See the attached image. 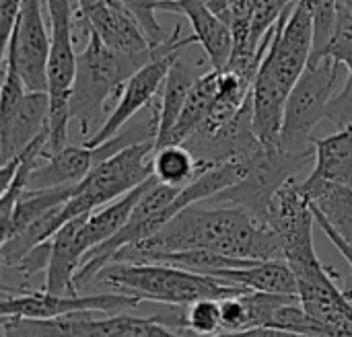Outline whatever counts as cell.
<instances>
[{"label": "cell", "mask_w": 352, "mask_h": 337, "mask_svg": "<svg viewBox=\"0 0 352 337\" xmlns=\"http://www.w3.org/2000/svg\"><path fill=\"white\" fill-rule=\"evenodd\" d=\"M194 249L237 259H285L283 243L268 222L239 206L200 202L177 212L153 237L120 249L111 262L148 264L161 253Z\"/></svg>", "instance_id": "cell-1"}, {"label": "cell", "mask_w": 352, "mask_h": 337, "mask_svg": "<svg viewBox=\"0 0 352 337\" xmlns=\"http://www.w3.org/2000/svg\"><path fill=\"white\" fill-rule=\"evenodd\" d=\"M157 54V49H155ZM128 56L107 47L95 33H89L78 51L76 76L70 95V117L78 121L82 142L91 140L105 124L128 82V78L155 58Z\"/></svg>", "instance_id": "cell-2"}, {"label": "cell", "mask_w": 352, "mask_h": 337, "mask_svg": "<svg viewBox=\"0 0 352 337\" xmlns=\"http://www.w3.org/2000/svg\"><path fill=\"white\" fill-rule=\"evenodd\" d=\"M89 286H101L109 292L136 297L140 301L188 307L202 299H229L241 297L250 290L229 286L212 276L188 272L167 264H126L111 262L97 272Z\"/></svg>", "instance_id": "cell-3"}, {"label": "cell", "mask_w": 352, "mask_h": 337, "mask_svg": "<svg viewBox=\"0 0 352 337\" xmlns=\"http://www.w3.org/2000/svg\"><path fill=\"white\" fill-rule=\"evenodd\" d=\"M346 68L330 58L307 66L285 105L280 148L293 156H316L314 132L328 115L332 97Z\"/></svg>", "instance_id": "cell-4"}, {"label": "cell", "mask_w": 352, "mask_h": 337, "mask_svg": "<svg viewBox=\"0 0 352 337\" xmlns=\"http://www.w3.org/2000/svg\"><path fill=\"white\" fill-rule=\"evenodd\" d=\"M155 140H146L132 144L97 163L89 171V175L76 185L72 198L64 204L66 222L80 214H89L97 208L111 204L113 200L126 196L128 191L155 177Z\"/></svg>", "instance_id": "cell-5"}, {"label": "cell", "mask_w": 352, "mask_h": 337, "mask_svg": "<svg viewBox=\"0 0 352 337\" xmlns=\"http://www.w3.org/2000/svg\"><path fill=\"white\" fill-rule=\"evenodd\" d=\"M47 16L52 27V47L47 62V95H50V152L66 146L70 124V95L76 76V35L74 6L70 0H50Z\"/></svg>", "instance_id": "cell-6"}, {"label": "cell", "mask_w": 352, "mask_h": 337, "mask_svg": "<svg viewBox=\"0 0 352 337\" xmlns=\"http://www.w3.org/2000/svg\"><path fill=\"white\" fill-rule=\"evenodd\" d=\"M142 301L120 292L101 294H50L45 290L14 288L2 290V317H25V319H58L66 315L93 313V315H116L132 311Z\"/></svg>", "instance_id": "cell-7"}, {"label": "cell", "mask_w": 352, "mask_h": 337, "mask_svg": "<svg viewBox=\"0 0 352 337\" xmlns=\"http://www.w3.org/2000/svg\"><path fill=\"white\" fill-rule=\"evenodd\" d=\"M45 12L47 0H23L12 33L4 41V62L16 68L29 93H47L52 27Z\"/></svg>", "instance_id": "cell-8"}, {"label": "cell", "mask_w": 352, "mask_h": 337, "mask_svg": "<svg viewBox=\"0 0 352 337\" xmlns=\"http://www.w3.org/2000/svg\"><path fill=\"white\" fill-rule=\"evenodd\" d=\"M311 51L314 23L305 6L297 0V4L276 25L258 74L272 80L283 91L291 93L301 74L307 70Z\"/></svg>", "instance_id": "cell-9"}, {"label": "cell", "mask_w": 352, "mask_h": 337, "mask_svg": "<svg viewBox=\"0 0 352 337\" xmlns=\"http://www.w3.org/2000/svg\"><path fill=\"white\" fill-rule=\"evenodd\" d=\"M95 33L107 47L128 56L155 54L144 31L120 0H97L74 8V35Z\"/></svg>", "instance_id": "cell-10"}, {"label": "cell", "mask_w": 352, "mask_h": 337, "mask_svg": "<svg viewBox=\"0 0 352 337\" xmlns=\"http://www.w3.org/2000/svg\"><path fill=\"white\" fill-rule=\"evenodd\" d=\"M50 128V95L27 93L21 105L0 119V165L23 152Z\"/></svg>", "instance_id": "cell-11"}, {"label": "cell", "mask_w": 352, "mask_h": 337, "mask_svg": "<svg viewBox=\"0 0 352 337\" xmlns=\"http://www.w3.org/2000/svg\"><path fill=\"white\" fill-rule=\"evenodd\" d=\"M91 214V212H89ZM89 214H80L68 220L54 237H52V253L45 270V286L43 290L50 294H76L74 276L85 257V249L80 245V229Z\"/></svg>", "instance_id": "cell-12"}, {"label": "cell", "mask_w": 352, "mask_h": 337, "mask_svg": "<svg viewBox=\"0 0 352 337\" xmlns=\"http://www.w3.org/2000/svg\"><path fill=\"white\" fill-rule=\"evenodd\" d=\"M175 14L190 21L192 33L202 45L210 68L223 70L233 56V31L229 23L212 12L202 0H175Z\"/></svg>", "instance_id": "cell-13"}, {"label": "cell", "mask_w": 352, "mask_h": 337, "mask_svg": "<svg viewBox=\"0 0 352 337\" xmlns=\"http://www.w3.org/2000/svg\"><path fill=\"white\" fill-rule=\"evenodd\" d=\"M95 167L93 148L64 146L56 152H47L33 169L27 189H47L62 185H78Z\"/></svg>", "instance_id": "cell-14"}, {"label": "cell", "mask_w": 352, "mask_h": 337, "mask_svg": "<svg viewBox=\"0 0 352 337\" xmlns=\"http://www.w3.org/2000/svg\"><path fill=\"white\" fill-rule=\"evenodd\" d=\"M301 189L311 202V208L326 218V222L352 245V189L349 185L318 179L307 175L301 179Z\"/></svg>", "instance_id": "cell-15"}, {"label": "cell", "mask_w": 352, "mask_h": 337, "mask_svg": "<svg viewBox=\"0 0 352 337\" xmlns=\"http://www.w3.org/2000/svg\"><path fill=\"white\" fill-rule=\"evenodd\" d=\"M212 278H217L223 284L239 286L245 290L299 297L297 294L299 292L297 278L285 259H270V262H258V264L245 266V268L221 270Z\"/></svg>", "instance_id": "cell-16"}, {"label": "cell", "mask_w": 352, "mask_h": 337, "mask_svg": "<svg viewBox=\"0 0 352 337\" xmlns=\"http://www.w3.org/2000/svg\"><path fill=\"white\" fill-rule=\"evenodd\" d=\"M186 54V51H184ZM184 54L173 62V66L169 68V74L163 82L161 89V111H159V134H157V148H163L171 136V130L175 128L179 113L188 101V95L192 91V86L196 84V80L206 72H198L196 66L192 62H188L184 58Z\"/></svg>", "instance_id": "cell-17"}, {"label": "cell", "mask_w": 352, "mask_h": 337, "mask_svg": "<svg viewBox=\"0 0 352 337\" xmlns=\"http://www.w3.org/2000/svg\"><path fill=\"white\" fill-rule=\"evenodd\" d=\"M153 179H155V177H151L148 181H144V183L138 185L136 189L128 191L126 196L113 200L111 204L93 210V212L87 216V220H85V224H82V229H80V245H82V249H85V255H87L93 247H97V245L109 241L116 233H120V231L126 226V222H128L130 216H132L134 206L138 204V200L142 198V194L146 191V187L151 185Z\"/></svg>", "instance_id": "cell-18"}, {"label": "cell", "mask_w": 352, "mask_h": 337, "mask_svg": "<svg viewBox=\"0 0 352 337\" xmlns=\"http://www.w3.org/2000/svg\"><path fill=\"white\" fill-rule=\"evenodd\" d=\"M314 171L311 177L336 181L352 189V124L338 132L314 140Z\"/></svg>", "instance_id": "cell-19"}, {"label": "cell", "mask_w": 352, "mask_h": 337, "mask_svg": "<svg viewBox=\"0 0 352 337\" xmlns=\"http://www.w3.org/2000/svg\"><path fill=\"white\" fill-rule=\"evenodd\" d=\"M219 76H221V70L210 68L196 80L179 113V119L175 128L171 130L167 144H184L196 132V128L210 115L214 101H217V93H219Z\"/></svg>", "instance_id": "cell-20"}, {"label": "cell", "mask_w": 352, "mask_h": 337, "mask_svg": "<svg viewBox=\"0 0 352 337\" xmlns=\"http://www.w3.org/2000/svg\"><path fill=\"white\" fill-rule=\"evenodd\" d=\"M74 189H76V185H62V187H47V189H25V194L21 196V200L14 206L10 222L2 229V241L21 233L25 226H29L33 220H37L45 212H50L58 206H64L72 198Z\"/></svg>", "instance_id": "cell-21"}, {"label": "cell", "mask_w": 352, "mask_h": 337, "mask_svg": "<svg viewBox=\"0 0 352 337\" xmlns=\"http://www.w3.org/2000/svg\"><path fill=\"white\" fill-rule=\"evenodd\" d=\"M204 167L206 165H202L184 144H167L163 148H157L153 159L155 177L161 183L173 187H186Z\"/></svg>", "instance_id": "cell-22"}, {"label": "cell", "mask_w": 352, "mask_h": 337, "mask_svg": "<svg viewBox=\"0 0 352 337\" xmlns=\"http://www.w3.org/2000/svg\"><path fill=\"white\" fill-rule=\"evenodd\" d=\"M126 10L136 19V23L140 25V29L144 31L151 47H161L163 43H167L169 39V31H165V27L159 23L157 12H175V0H120Z\"/></svg>", "instance_id": "cell-23"}, {"label": "cell", "mask_w": 352, "mask_h": 337, "mask_svg": "<svg viewBox=\"0 0 352 337\" xmlns=\"http://www.w3.org/2000/svg\"><path fill=\"white\" fill-rule=\"evenodd\" d=\"M311 16L314 23V51L309 66H316L324 60V49L334 33L338 0H299Z\"/></svg>", "instance_id": "cell-24"}, {"label": "cell", "mask_w": 352, "mask_h": 337, "mask_svg": "<svg viewBox=\"0 0 352 337\" xmlns=\"http://www.w3.org/2000/svg\"><path fill=\"white\" fill-rule=\"evenodd\" d=\"M324 58L342 64L352 78V12L338 2L334 33L324 49Z\"/></svg>", "instance_id": "cell-25"}, {"label": "cell", "mask_w": 352, "mask_h": 337, "mask_svg": "<svg viewBox=\"0 0 352 337\" xmlns=\"http://www.w3.org/2000/svg\"><path fill=\"white\" fill-rule=\"evenodd\" d=\"M184 329L194 332L198 336H214L223 332L221 319V301L202 299L186 307Z\"/></svg>", "instance_id": "cell-26"}, {"label": "cell", "mask_w": 352, "mask_h": 337, "mask_svg": "<svg viewBox=\"0 0 352 337\" xmlns=\"http://www.w3.org/2000/svg\"><path fill=\"white\" fill-rule=\"evenodd\" d=\"M27 86L23 82V78L19 76L16 68L10 66L8 62H4V74H2V93H0V119L8 117L25 99L27 95Z\"/></svg>", "instance_id": "cell-27"}, {"label": "cell", "mask_w": 352, "mask_h": 337, "mask_svg": "<svg viewBox=\"0 0 352 337\" xmlns=\"http://www.w3.org/2000/svg\"><path fill=\"white\" fill-rule=\"evenodd\" d=\"M221 319H223V332L250 329L248 309H245L241 297H229V299L221 301Z\"/></svg>", "instance_id": "cell-28"}, {"label": "cell", "mask_w": 352, "mask_h": 337, "mask_svg": "<svg viewBox=\"0 0 352 337\" xmlns=\"http://www.w3.org/2000/svg\"><path fill=\"white\" fill-rule=\"evenodd\" d=\"M2 337H37L31 319L25 317H2Z\"/></svg>", "instance_id": "cell-29"}, {"label": "cell", "mask_w": 352, "mask_h": 337, "mask_svg": "<svg viewBox=\"0 0 352 337\" xmlns=\"http://www.w3.org/2000/svg\"><path fill=\"white\" fill-rule=\"evenodd\" d=\"M23 0H0V19H2V37L4 41L10 37L16 16L21 12Z\"/></svg>", "instance_id": "cell-30"}, {"label": "cell", "mask_w": 352, "mask_h": 337, "mask_svg": "<svg viewBox=\"0 0 352 337\" xmlns=\"http://www.w3.org/2000/svg\"><path fill=\"white\" fill-rule=\"evenodd\" d=\"M206 337H305L299 334H289V332H280V329H272V327H250V329H241V332H221L214 336Z\"/></svg>", "instance_id": "cell-31"}, {"label": "cell", "mask_w": 352, "mask_h": 337, "mask_svg": "<svg viewBox=\"0 0 352 337\" xmlns=\"http://www.w3.org/2000/svg\"><path fill=\"white\" fill-rule=\"evenodd\" d=\"M212 12H217L221 19L229 23V0H202Z\"/></svg>", "instance_id": "cell-32"}, {"label": "cell", "mask_w": 352, "mask_h": 337, "mask_svg": "<svg viewBox=\"0 0 352 337\" xmlns=\"http://www.w3.org/2000/svg\"><path fill=\"white\" fill-rule=\"evenodd\" d=\"M93 2H97V0H76V6L85 8V6H89V4H93Z\"/></svg>", "instance_id": "cell-33"}, {"label": "cell", "mask_w": 352, "mask_h": 337, "mask_svg": "<svg viewBox=\"0 0 352 337\" xmlns=\"http://www.w3.org/2000/svg\"><path fill=\"white\" fill-rule=\"evenodd\" d=\"M338 2H340L342 6H346V8L352 12V0H338Z\"/></svg>", "instance_id": "cell-34"}]
</instances>
